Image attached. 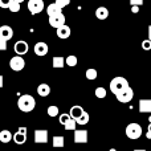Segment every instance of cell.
<instances>
[{
    "label": "cell",
    "mask_w": 151,
    "mask_h": 151,
    "mask_svg": "<svg viewBox=\"0 0 151 151\" xmlns=\"http://www.w3.org/2000/svg\"><path fill=\"white\" fill-rule=\"evenodd\" d=\"M35 106H36V101L31 94H24L17 101V107L23 113H31L35 109Z\"/></svg>",
    "instance_id": "cell-1"
},
{
    "label": "cell",
    "mask_w": 151,
    "mask_h": 151,
    "mask_svg": "<svg viewBox=\"0 0 151 151\" xmlns=\"http://www.w3.org/2000/svg\"><path fill=\"white\" fill-rule=\"evenodd\" d=\"M127 86H129V81L126 80V78L121 77V76L114 77L111 81H110V90H111V93L114 94V96L118 93V91L126 89Z\"/></svg>",
    "instance_id": "cell-2"
},
{
    "label": "cell",
    "mask_w": 151,
    "mask_h": 151,
    "mask_svg": "<svg viewBox=\"0 0 151 151\" xmlns=\"http://www.w3.org/2000/svg\"><path fill=\"white\" fill-rule=\"evenodd\" d=\"M126 137H127L129 139H138L139 137L142 135V127L139 123H129L127 126H126Z\"/></svg>",
    "instance_id": "cell-3"
},
{
    "label": "cell",
    "mask_w": 151,
    "mask_h": 151,
    "mask_svg": "<svg viewBox=\"0 0 151 151\" xmlns=\"http://www.w3.org/2000/svg\"><path fill=\"white\" fill-rule=\"evenodd\" d=\"M115 97H117V99L119 102H122V104H127V102H130L131 99H133L134 97V90L130 88V86H127L126 89H123V90L118 91L117 94H115Z\"/></svg>",
    "instance_id": "cell-4"
},
{
    "label": "cell",
    "mask_w": 151,
    "mask_h": 151,
    "mask_svg": "<svg viewBox=\"0 0 151 151\" xmlns=\"http://www.w3.org/2000/svg\"><path fill=\"white\" fill-rule=\"evenodd\" d=\"M25 66V61L21 56H13L12 58L9 60V68L12 69L13 72H20L24 69Z\"/></svg>",
    "instance_id": "cell-5"
},
{
    "label": "cell",
    "mask_w": 151,
    "mask_h": 151,
    "mask_svg": "<svg viewBox=\"0 0 151 151\" xmlns=\"http://www.w3.org/2000/svg\"><path fill=\"white\" fill-rule=\"evenodd\" d=\"M44 7L45 5L42 0H29L28 1V9L32 15H37V13L42 12Z\"/></svg>",
    "instance_id": "cell-6"
},
{
    "label": "cell",
    "mask_w": 151,
    "mask_h": 151,
    "mask_svg": "<svg viewBox=\"0 0 151 151\" xmlns=\"http://www.w3.org/2000/svg\"><path fill=\"white\" fill-rule=\"evenodd\" d=\"M49 24H50V27H53L56 29L58 27L64 25L65 24V16H64V13L60 12V13H55V15L49 16Z\"/></svg>",
    "instance_id": "cell-7"
},
{
    "label": "cell",
    "mask_w": 151,
    "mask_h": 151,
    "mask_svg": "<svg viewBox=\"0 0 151 151\" xmlns=\"http://www.w3.org/2000/svg\"><path fill=\"white\" fill-rule=\"evenodd\" d=\"M13 49H15L16 55L17 56H23V55H27L29 50V45L27 41H24V40H20V41H17L15 44V47H13Z\"/></svg>",
    "instance_id": "cell-8"
},
{
    "label": "cell",
    "mask_w": 151,
    "mask_h": 151,
    "mask_svg": "<svg viewBox=\"0 0 151 151\" xmlns=\"http://www.w3.org/2000/svg\"><path fill=\"white\" fill-rule=\"evenodd\" d=\"M33 137H35V142H36V143H47L48 142V131L47 130H42V129L36 130Z\"/></svg>",
    "instance_id": "cell-9"
},
{
    "label": "cell",
    "mask_w": 151,
    "mask_h": 151,
    "mask_svg": "<svg viewBox=\"0 0 151 151\" xmlns=\"http://www.w3.org/2000/svg\"><path fill=\"white\" fill-rule=\"evenodd\" d=\"M74 143H86L88 142V131L86 130H74Z\"/></svg>",
    "instance_id": "cell-10"
},
{
    "label": "cell",
    "mask_w": 151,
    "mask_h": 151,
    "mask_svg": "<svg viewBox=\"0 0 151 151\" xmlns=\"http://www.w3.org/2000/svg\"><path fill=\"white\" fill-rule=\"evenodd\" d=\"M12 37H13V29L11 28L9 25H1L0 27V39L8 41V40H11Z\"/></svg>",
    "instance_id": "cell-11"
},
{
    "label": "cell",
    "mask_w": 151,
    "mask_h": 151,
    "mask_svg": "<svg viewBox=\"0 0 151 151\" xmlns=\"http://www.w3.org/2000/svg\"><path fill=\"white\" fill-rule=\"evenodd\" d=\"M33 50H35V53H36L37 56L42 57V56L48 55V50H49V48H48V44H45V42L40 41V42H37V44H35Z\"/></svg>",
    "instance_id": "cell-12"
},
{
    "label": "cell",
    "mask_w": 151,
    "mask_h": 151,
    "mask_svg": "<svg viewBox=\"0 0 151 151\" xmlns=\"http://www.w3.org/2000/svg\"><path fill=\"white\" fill-rule=\"evenodd\" d=\"M70 33H72V31H70V28H69L66 24H64V25H61V27H58V28H57L58 39L65 40V39H68V37L70 36Z\"/></svg>",
    "instance_id": "cell-13"
},
{
    "label": "cell",
    "mask_w": 151,
    "mask_h": 151,
    "mask_svg": "<svg viewBox=\"0 0 151 151\" xmlns=\"http://www.w3.org/2000/svg\"><path fill=\"white\" fill-rule=\"evenodd\" d=\"M139 113H151V99H139Z\"/></svg>",
    "instance_id": "cell-14"
},
{
    "label": "cell",
    "mask_w": 151,
    "mask_h": 151,
    "mask_svg": "<svg viewBox=\"0 0 151 151\" xmlns=\"http://www.w3.org/2000/svg\"><path fill=\"white\" fill-rule=\"evenodd\" d=\"M37 94L41 97H48L50 94V86L48 83H40L37 86Z\"/></svg>",
    "instance_id": "cell-15"
},
{
    "label": "cell",
    "mask_w": 151,
    "mask_h": 151,
    "mask_svg": "<svg viewBox=\"0 0 151 151\" xmlns=\"http://www.w3.org/2000/svg\"><path fill=\"white\" fill-rule=\"evenodd\" d=\"M96 17L98 20H105L109 17V9L106 7H98L96 9Z\"/></svg>",
    "instance_id": "cell-16"
},
{
    "label": "cell",
    "mask_w": 151,
    "mask_h": 151,
    "mask_svg": "<svg viewBox=\"0 0 151 151\" xmlns=\"http://www.w3.org/2000/svg\"><path fill=\"white\" fill-rule=\"evenodd\" d=\"M85 111L83 110V107L82 106H78V105H76V106H73L70 109V111H69V115H70V118H73V119H77L78 117H80L82 113Z\"/></svg>",
    "instance_id": "cell-17"
},
{
    "label": "cell",
    "mask_w": 151,
    "mask_h": 151,
    "mask_svg": "<svg viewBox=\"0 0 151 151\" xmlns=\"http://www.w3.org/2000/svg\"><path fill=\"white\" fill-rule=\"evenodd\" d=\"M12 141L15 142L16 145H24L27 141V134H23V133H15L12 135Z\"/></svg>",
    "instance_id": "cell-18"
},
{
    "label": "cell",
    "mask_w": 151,
    "mask_h": 151,
    "mask_svg": "<svg viewBox=\"0 0 151 151\" xmlns=\"http://www.w3.org/2000/svg\"><path fill=\"white\" fill-rule=\"evenodd\" d=\"M52 64H53V68L61 69V68H64V66H65V58L61 57V56H56V57H53Z\"/></svg>",
    "instance_id": "cell-19"
},
{
    "label": "cell",
    "mask_w": 151,
    "mask_h": 151,
    "mask_svg": "<svg viewBox=\"0 0 151 151\" xmlns=\"http://www.w3.org/2000/svg\"><path fill=\"white\" fill-rule=\"evenodd\" d=\"M12 141V134L8 130H3L0 131V142L1 143H8V142Z\"/></svg>",
    "instance_id": "cell-20"
},
{
    "label": "cell",
    "mask_w": 151,
    "mask_h": 151,
    "mask_svg": "<svg viewBox=\"0 0 151 151\" xmlns=\"http://www.w3.org/2000/svg\"><path fill=\"white\" fill-rule=\"evenodd\" d=\"M89 119H90V117H89V114L86 111H83L82 114L80 115V117L76 119V123L77 125H81V126H83V125H88L89 123Z\"/></svg>",
    "instance_id": "cell-21"
},
{
    "label": "cell",
    "mask_w": 151,
    "mask_h": 151,
    "mask_svg": "<svg viewBox=\"0 0 151 151\" xmlns=\"http://www.w3.org/2000/svg\"><path fill=\"white\" fill-rule=\"evenodd\" d=\"M65 146V138H64L63 135H56L53 137V147H58V149H61V147Z\"/></svg>",
    "instance_id": "cell-22"
},
{
    "label": "cell",
    "mask_w": 151,
    "mask_h": 151,
    "mask_svg": "<svg viewBox=\"0 0 151 151\" xmlns=\"http://www.w3.org/2000/svg\"><path fill=\"white\" fill-rule=\"evenodd\" d=\"M63 9H60V8L57 7V5L55 4V3H52V4H49L47 7V13H48V16H52V15H55V13H60Z\"/></svg>",
    "instance_id": "cell-23"
},
{
    "label": "cell",
    "mask_w": 151,
    "mask_h": 151,
    "mask_svg": "<svg viewBox=\"0 0 151 151\" xmlns=\"http://www.w3.org/2000/svg\"><path fill=\"white\" fill-rule=\"evenodd\" d=\"M77 63H78V58H77V56H74V55H69L68 57L65 58V65L72 66V68L77 65Z\"/></svg>",
    "instance_id": "cell-24"
},
{
    "label": "cell",
    "mask_w": 151,
    "mask_h": 151,
    "mask_svg": "<svg viewBox=\"0 0 151 151\" xmlns=\"http://www.w3.org/2000/svg\"><path fill=\"white\" fill-rule=\"evenodd\" d=\"M64 127H65V130H76V127H77V123H76V119L73 118H69L68 121L65 122V125H64Z\"/></svg>",
    "instance_id": "cell-25"
},
{
    "label": "cell",
    "mask_w": 151,
    "mask_h": 151,
    "mask_svg": "<svg viewBox=\"0 0 151 151\" xmlns=\"http://www.w3.org/2000/svg\"><path fill=\"white\" fill-rule=\"evenodd\" d=\"M94 94H96L97 98L102 99V98H105V97H106V89L102 88V86H98V88L94 90Z\"/></svg>",
    "instance_id": "cell-26"
},
{
    "label": "cell",
    "mask_w": 151,
    "mask_h": 151,
    "mask_svg": "<svg viewBox=\"0 0 151 151\" xmlns=\"http://www.w3.org/2000/svg\"><path fill=\"white\" fill-rule=\"evenodd\" d=\"M85 76H86V78H88V80H96L97 78V76H98V72L96 70V69H88V70H86V73H85Z\"/></svg>",
    "instance_id": "cell-27"
},
{
    "label": "cell",
    "mask_w": 151,
    "mask_h": 151,
    "mask_svg": "<svg viewBox=\"0 0 151 151\" xmlns=\"http://www.w3.org/2000/svg\"><path fill=\"white\" fill-rule=\"evenodd\" d=\"M8 9H9L11 12H19V11H20V3L15 1V0H11L9 5H8Z\"/></svg>",
    "instance_id": "cell-28"
},
{
    "label": "cell",
    "mask_w": 151,
    "mask_h": 151,
    "mask_svg": "<svg viewBox=\"0 0 151 151\" xmlns=\"http://www.w3.org/2000/svg\"><path fill=\"white\" fill-rule=\"evenodd\" d=\"M48 115H49V117H57L58 115V107L55 106V105L49 106L48 107Z\"/></svg>",
    "instance_id": "cell-29"
},
{
    "label": "cell",
    "mask_w": 151,
    "mask_h": 151,
    "mask_svg": "<svg viewBox=\"0 0 151 151\" xmlns=\"http://www.w3.org/2000/svg\"><path fill=\"white\" fill-rule=\"evenodd\" d=\"M55 4L57 5V7L60 8V9H63V8H65L66 5L70 4V0H56Z\"/></svg>",
    "instance_id": "cell-30"
},
{
    "label": "cell",
    "mask_w": 151,
    "mask_h": 151,
    "mask_svg": "<svg viewBox=\"0 0 151 151\" xmlns=\"http://www.w3.org/2000/svg\"><path fill=\"white\" fill-rule=\"evenodd\" d=\"M69 118H70V115L66 114V113H63V114H60V117H58V122L64 126V125H65V122L69 119Z\"/></svg>",
    "instance_id": "cell-31"
},
{
    "label": "cell",
    "mask_w": 151,
    "mask_h": 151,
    "mask_svg": "<svg viewBox=\"0 0 151 151\" xmlns=\"http://www.w3.org/2000/svg\"><path fill=\"white\" fill-rule=\"evenodd\" d=\"M142 49H145V50H151V41L149 39L147 40H143L142 41Z\"/></svg>",
    "instance_id": "cell-32"
},
{
    "label": "cell",
    "mask_w": 151,
    "mask_h": 151,
    "mask_svg": "<svg viewBox=\"0 0 151 151\" xmlns=\"http://www.w3.org/2000/svg\"><path fill=\"white\" fill-rule=\"evenodd\" d=\"M11 0H0V8H8Z\"/></svg>",
    "instance_id": "cell-33"
},
{
    "label": "cell",
    "mask_w": 151,
    "mask_h": 151,
    "mask_svg": "<svg viewBox=\"0 0 151 151\" xmlns=\"http://www.w3.org/2000/svg\"><path fill=\"white\" fill-rule=\"evenodd\" d=\"M0 50H7V41L0 39Z\"/></svg>",
    "instance_id": "cell-34"
},
{
    "label": "cell",
    "mask_w": 151,
    "mask_h": 151,
    "mask_svg": "<svg viewBox=\"0 0 151 151\" xmlns=\"http://www.w3.org/2000/svg\"><path fill=\"white\" fill-rule=\"evenodd\" d=\"M130 4L131 5H138V7H141V5H143V0H130Z\"/></svg>",
    "instance_id": "cell-35"
},
{
    "label": "cell",
    "mask_w": 151,
    "mask_h": 151,
    "mask_svg": "<svg viewBox=\"0 0 151 151\" xmlns=\"http://www.w3.org/2000/svg\"><path fill=\"white\" fill-rule=\"evenodd\" d=\"M131 12H133V13H138L139 12V7H138V5H131Z\"/></svg>",
    "instance_id": "cell-36"
},
{
    "label": "cell",
    "mask_w": 151,
    "mask_h": 151,
    "mask_svg": "<svg viewBox=\"0 0 151 151\" xmlns=\"http://www.w3.org/2000/svg\"><path fill=\"white\" fill-rule=\"evenodd\" d=\"M146 137L149 139H151V123L149 125V129H147V133H146Z\"/></svg>",
    "instance_id": "cell-37"
},
{
    "label": "cell",
    "mask_w": 151,
    "mask_h": 151,
    "mask_svg": "<svg viewBox=\"0 0 151 151\" xmlns=\"http://www.w3.org/2000/svg\"><path fill=\"white\" fill-rule=\"evenodd\" d=\"M19 133H23V134H27V129L25 127H19Z\"/></svg>",
    "instance_id": "cell-38"
},
{
    "label": "cell",
    "mask_w": 151,
    "mask_h": 151,
    "mask_svg": "<svg viewBox=\"0 0 151 151\" xmlns=\"http://www.w3.org/2000/svg\"><path fill=\"white\" fill-rule=\"evenodd\" d=\"M3 85H4V78L3 76H0V88H3Z\"/></svg>",
    "instance_id": "cell-39"
},
{
    "label": "cell",
    "mask_w": 151,
    "mask_h": 151,
    "mask_svg": "<svg viewBox=\"0 0 151 151\" xmlns=\"http://www.w3.org/2000/svg\"><path fill=\"white\" fill-rule=\"evenodd\" d=\"M147 35H149V40L151 41V25H149V33Z\"/></svg>",
    "instance_id": "cell-40"
},
{
    "label": "cell",
    "mask_w": 151,
    "mask_h": 151,
    "mask_svg": "<svg viewBox=\"0 0 151 151\" xmlns=\"http://www.w3.org/2000/svg\"><path fill=\"white\" fill-rule=\"evenodd\" d=\"M15 1H17V3H20V4H21V3H23L24 0H15Z\"/></svg>",
    "instance_id": "cell-41"
},
{
    "label": "cell",
    "mask_w": 151,
    "mask_h": 151,
    "mask_svg": "<svg viewBox=\"0 0 151 151\" xmlns=\"http://www.w3.org/2000/svg\"><path fill=\"white\" fill-rule=\"evenodd\" d=\"M109 151H117V150H115V149H110Z\"/></svg>",
    "instance_id": "cell-42"
},
{
    "label": "cell",
    "mask_w": 151,
    "mask_h": 151,
    "mask_svg": "<svg viewBox=\"0 0 151 151\" xmlns=\"http://www.w3.org/2000/svg\"><path fill=\"white\" fill-rule=\"evenodd\" d=\"M134 151H146V150H134Z\"/></svg>",
    "instance_id": "cell-43"
},
{
    "label": "cell",
    "mask_w": 151,
    "mask_h": 151,
    "mask_svg": "<svg viewBox=\"0 0 151 151\" xmlns=\"http://www.w3.org/2000/svg\"><path fill=\"white\" fill-rule=\"evenodd\" d=\"M149 121H150V123H151V115H150V117H149Z\"/></svg>",
    "instance_id": "cell-44"
}]
</instances>
